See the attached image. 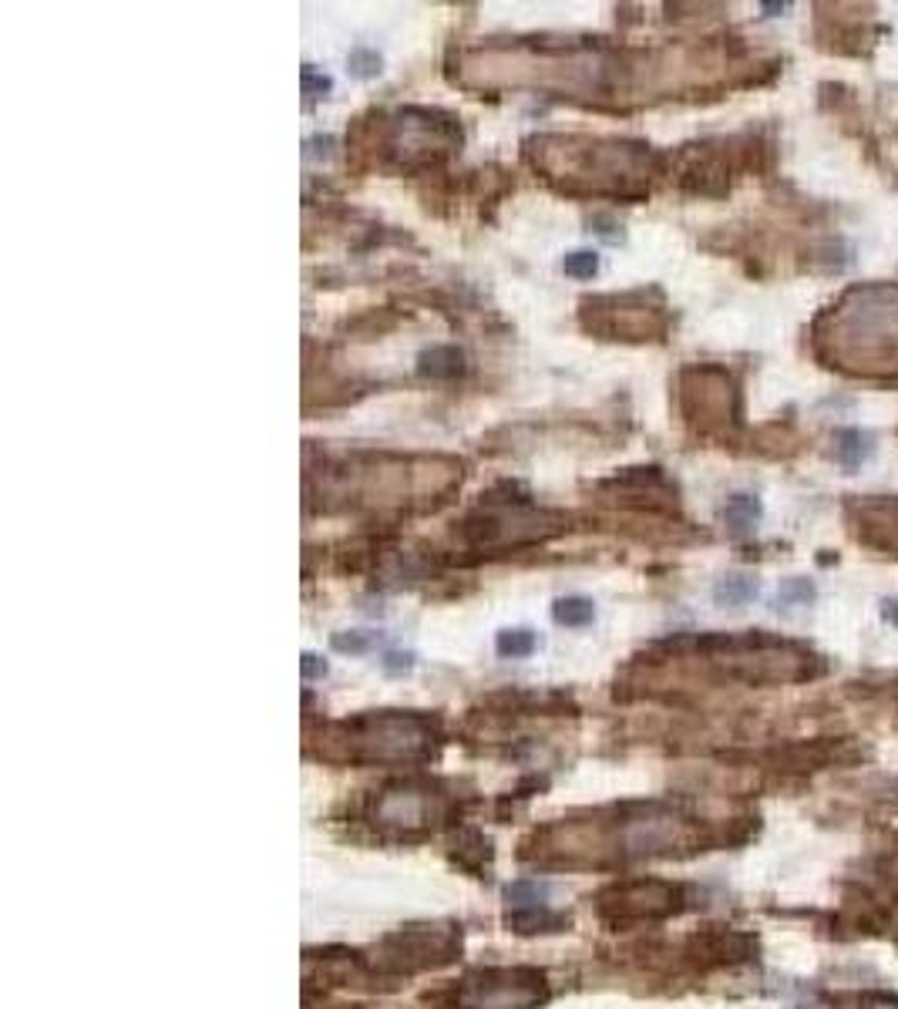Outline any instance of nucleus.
<instances>
[{
    "mask_svg": "<svg viewBox=\"0 0 898 1009\" xmlns=\"http://www.w3.org/2000/svg\"><path fill=\"white\" fill-rule=\"evenodd\" d=\"M343 730H347V737L340 741L347 744L351 757L357 760H425L438 744V730L428 717L401 710L357 717L343 723Z\"/></svg>",
    "mask_w": 898,
    "mask_h": 1009,
    "instance_id": "f257e3e1",
    "label": "nucleus"
},
{
    "mask_svg": "<svg viewBox=\"0 0 898 1009\" xmlns=\"http://www.w3.org/2000/svg\"><path fill=\"white\" fill-rule=\"evenodd\" d=\"M542 1002V976L518 980V972H485L461 989L465 1009H532Z\"/></svg>",
    "mask_w": 898,
    "mask_h": 1009,
    "instance_id": "f03ea898",
    "label": "nucleus"
},
{
    "mask_svg": "<svg viewBox=\"0 0 898 1009\" xmlns=\"http://www.w3.org/2000/svg\"><path fill=\"white\" fill-rule=\"evenodd\" d=\"M374 818L394 828H421L434 818V794L418 784H397L384 791V797L374 808Z\"/></svg>",
    "mask_w": 898,
    "mask_h": 1009,
    "instance_id": "7ed1b4c3",
    "label": "nucleus"
},
{
    "mask_svg": "<svg viewBox=\"0 0 898 1009\" xmlns=\"http://www.w3.org/2000/svg\"><path fill=\"white\" fill-rule=\"evenodd\" d=\"M616 909L630 916H670L680 909V888L667 882H633L616 892Z\"/></svg>",
    "mask_w": 898,
    "mask_h": 1009,
    "instance_id": "20e7f679",
    "label": "nucleus"
},
{
    "mask_svg": "<svg viewBox=\"0 0 898 1009\" xmlns=\"http://www.w3.org/2000/svg\"><path fill=\"white\" fill-rule=\"evenodd\" d=\"M461 367H465V354L452 343L431 346V351H425L421 361H418V370L425 377H434V380H452V377L461 374Z\"/></svg>",
    "mask_w": 898,
    "mask_h": 1009,
    "instance_id": "39448f33",
    "label": "nucleus"
},
{
    "mask_svg": "<svg viewBox=\"0 0 898 1009\" xmlns=\"http://www.w3.org/2000/svg\"><path fill=\"white\" fill-rule=\"evenodd\" d=\"M835 455L845 468H858L872 455V438L858 428H845V431L835 434Z\"/></svg>",
    "mask_w": 898,
    "mask_h": 1009,
    "instance_id": "423d86ee",
    "label": "nucleus"
},
{
    "mask_svg": "<svg viewBox=\"0 0 898 1009\" xmlns=\"http://www.w3.org/2000/svg\"><path fill=\"white\" fill-rule=\"evenodd\" d=\"M552 619H556L559 626H572L576 630V626H590L596 619V606L585 596H566L552 606Z\"/></svg>",
    "mask_w": 898,
    "mask_h": 1009,
    "instance_id": "0eeeda50",
    "label": "nucleus"
},
{
    "mask_svg": "<svg viewBox=\"0 0 898 1009\" xmlns=\"http://www.w3.org/2000/svg\"><path fill=\"white\" fill-rule=\"evenodd\" d=\"M757 596V582L747 576H728L713 585V600L720 606H744Z\"/></svg>",
    "mask_w": 898,
    "mask_h": 1009,
    "instance_id": "6e6552de",
    "label": "nucleus"
},
{
    "mask_svg": "<svg viewBox=\"0 0 898 1009\" xmlns=\"http://www.w3.org/2000/svg\"><path fill=\"white\" fill-rule=\"evenodd\" d=\"M723 518H728V526L734 532H750L754 521L761 518V502H757L754 495H734L728 502V508H723Z\"/></svg>",
    "mask_w": 898,
    "mask_h": 1009,
    "instance_id": "1a4fd4ad",
    "label": "nucleus"
},
{
    "mask_svg": "<svg viewBox=\"0 0 898 1009\" xmlns=\"http://www.w3.org/2000/svg\"><path fill=\"white\" fill-rule=\"evenodd\" d=\"M495 649L508 659H522V656L535 653V633L532 630H505V633H498Z\"/></svg>",
    "mask_w": 898,
    "mask_h": 1009,
    "instance_id": "9d476101",
    "label": "nucleus"
},
{
    "mask_svg": "<svg viewBox=\"0 0 898 1009\" xmlns=\"http://www.w3.org/2000/svg\"><path fill=\"white\" fill-rule=\"evenodd\" d=\"M562 269H566V276H576V280H590V276H596V269H599V256L593 250L569 253Z\"/></svg>",
    "mask_w": 898,
    "mask_h": 1009,
    "instance_id": "9b49d317",
    "label": "nucleus"
},
{
    "mask_svg": "<svg viewBox=\"0 0 898 1009\" xmlns=\"http://www.w3.org/2000/svg\"><path fill=\"white\" fill-rule=\"evenodd\" d=\"M811 600H814V585L808 579H787L781 585V603H787V606H805Z\"/></svg>",
    "mask_w": 898,
    "mask_h": 1009,
    "instance_id": "f8f14e48",
    "label": "nucleus"
},
{
    "mask_svg": "<svg viewBox=\"0 0 898 1009\" xmlns=\"http://www.w3.org/2000/svg\"><path fill=\"white\" fill-rule=\"evenodd\" d=\"M351 72L361 75V78H370V75L381 72V58H377L374 51H354L351 54Z\"/></svg>",
    "mask_w": 898,
    "mask_h": 1009,
    "instance_id": "ddd939ff",
    "label": "nucleus"
},
{
    "mask_svg": "<svg viewBox=\"0 0 898 1009\" xmlns=\"http://www.w3.org/2000/svg\"><path fill=\"white\" fill-rule=\"evenodd\" d=\"M327 91H330V78H327V75H317L314 64H306V67H303V94H306V98H320V94H327Z\"/></svg>",
    "mask_w": 898,
    "mask_h": 1009,
    "instance_id": "4468645a",
    "label": "nucleus"
},
{
    "mask_svg": "<svg viewBox=\"0 0 898 1009\" xmlns=\"http://www.w3.org/2000/svg\"><path fill=\"white\" fill-rule=\"evenodd\" d=\"M333 649H340V653H367L370 649V636L367 633H337L333 636Z\"/></svg>",
    "mask_w": 898,
    "mask_h": 1009,
    "instance_id": "2eb2a0df",
    "label": "nucleus"
},
{
    "mask_svg": "<svg viewBox=\"0 0 898 1009\" xmlns=\"http://www.w3.org/2000/svg\"><path fill=\"white\" fill-rule=\"evenodd\" d=\"M858 1009H898V993H865Z\"/></svg>",
    "mask_w": 898,
    "mask_h": 1009,
    "instance_id": "dca6fc26",
    "label": "nucleus"
},
{
    "mask_svg": "<svg viewBox=\"0 0 898 1009\" xmlns=\"http://www.w3.org/2000/svg\"><path fill=\"white\" fill-rule=\"evenodd\" d=\"M300 667H303V677H306V680H317V677L327 673V664H324V659H320L317 653H303V664H300Z\"/></svg>",
    "mask_w": 898,
    "mask_h": 1009,
    "instance_id": "f3484780",
    "label": "nucleus"
},
{
    "mask_svg": "<svg viewBox=\"0 0 898 1009\" xmlns=\"http://www.w3.org/2000/svg\"><path fill=\"white\" fill-rule=\"evenodd\" d=\"M384 670H388V673H404V670H410V656H407V653H404V656H401V653H391V656L384 659Z\"/></svg>",
    "mask_w": 898,
    "mask_h": 1009,
    "instance_id": "a211bd4d",
    "label": "nucleus"
},
{
    "mask_svg": "<svg viewBox=\"0 0 898 1009\" xmlns=\"http://www.w3.org/2000/svg\"><path fill=\"white\" fill-rule=\"evenodd\" d=\"M885 616H888L891 622H898V603H885Z\"/></svg>",
    "mask_w": 898,
    "mask_h": 1009,
    "instance_id": "6ab92c4d",
    "label": "nucleus"
}]
</instances>
